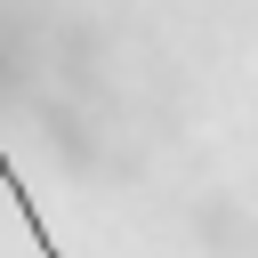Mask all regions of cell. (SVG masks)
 I'll return each mask as SVG.
<instances>
[{
	"mask_svg": "<svg viewBox=\"0 0 258 258\" xmlns=\"http://www.w3.org/2000/svg\"><path fill=\"white\" fill-rule=\"evenodd\" d=\"M0 185H8V202H16V218H24V234H32V250H40V258H64V250L48 242V226H40V210H32V185H16V169H8V145H0Z\"/></svg>",
	"mask_w": 258,
	"mask_h": 258,
	"instance_id": "6da1fadb",
	"label": "cell"
}]
</instances>
